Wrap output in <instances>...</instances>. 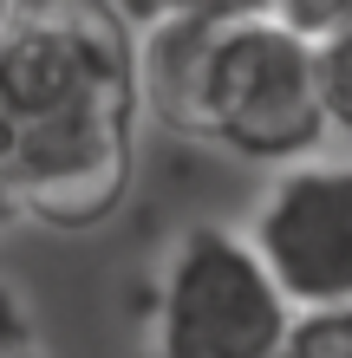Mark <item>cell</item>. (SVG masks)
I'll use <instances>...</instances> for the list:
<instances>
[{"instance_id":"cell-1","label":"cell","mask_w":352,"mask_h":358,"mask_svg":"<svg viewBox=\"0 0 352 358\" xmlns=\"http://www.w3.org/2000/svg\"><path fill=\"white\" fill-rule=\"evenodd\" d=\"M137 20L118 0H13L0 137L27 222L59 235L111 222L137 176Z\"/></svg>"},{"instance_id":"cell-2","label":"cell","mask_w":352,"mask_h":358,"mask_svg":"<svg viewBox=\"0 0 352 358\" xmlns=\"http://www.w3.org/2000/svg\"><path fill=\"white\" fill-rule=\"evenodd\" d=\"M196 143L235 163H255V170H287L300 157H320L326 111H320L314 39L287 27L281 13L216 27L209 52H202Z\"/></svg>"},{"instance_id":"cell-3","label":"cell","mask_w":352,"mask_h":358,"mask_svg":"<svg viewBox=\"0 0 352 358\" xmlns=\"http://www.w3.org/2000/svg\"><path fill=\"white\" fill-rule=\"evenodd\" d=\"M294 313L248 228L190 222L157 267L150 345L163 358H281Z\"/></svg>"},{"instance_id":"cell-4","label":"cell","mask_w":352,"mask_h":358,"mask_svg":"<svg viewBox=\"0 0 352 358\" xmlns=\"http://www.w3.org/2000/svg\"><path fill=\"white\" fill-rule=\"evenodd\" d=\"M248 241L300 313L352 306V157H300L261 189Z\"/></svg>"},{"instance_id":"cell-5","label":"cell","mask_w":352,"mask_h":358,"mask_svg":"<svg viewBox=\"0 0 352 358\" xmlns=\"http://www.w3.org/2000/svg\"><path fill=\"white\" fill-rule=\"evenodd\" d=\"M314 66H320V111L326 137L352 143V27L333 39H314Z\"/></svg>"},{"instance_id":"cell-6","label":"cell","mask_w":352,"mask_h":358,"mask_svg":"<svg viewBox=\"0 0 352 358\" xmlns=\"http://www.w3.org/2000/svg\"><path fill=\"white\" fill-rule=\"evenodd\" d=\"M281 358H352V306H314L294 313Z\"/></svg>"},{"instance_id":"cell-7","label":"cell","mask_w":352,"mask_h":358,"mask_svg":"<svg viewBox=\"0 0 352 358\" xmlns=\"http://www.w3.org/2000/svg\"><path fill=\"white\" fill-rule=\"evenodd\" d=\"M124 13L137 20H216V27H229V20H255V13H274L281 0H118Z\"/></svg>"},{"instance_id":"cell-8","label":"cell","mask_w":352,"mask_h":358,"mask_svg":"<svg viewBox=\"0 0 352 358\" xmlns=\"http://www.w3.org/2000/svg\"><path fill=\"white\" fill-rule=\"evenodd\" d=\"M0 358H46L33 306L20 300V287H7V280H0Z\"/></svg>"},{"instance_id":"cell-9","label":"cell","mask_w":352,"mask_h":358,"mask_svg":"<svg viewBox=\"0 0 352 358\" xmlns=\"http://www.w3.org/2000/svg\"><path fill=\"white\" fill-rule=\"evenodd\" d=\"M274 13L287 27H300L307 39H333V33L352 27V0H281Z\"/></svg>"},{"instance_id":"cell-10","label":"cell","mask_w":352,"mask_h":358,"mask_svg":"<svg viewBox=\"0 0 352 358\" xmlns=\"http://www.w3.org/2000/svg\"><path fill=\"white\" fill-rule=\"evenodd\" d=\"M13 222H27V208H20V182H13V163H7V137H0V235Z\"/></svg>"},{"instance_id":"cell-11","label":"cell","mask_w":352,"mask_h":358,"mask_svg":"<svg viewBox=\"0 0 352 358\" xmlns=\"http://www.w3.org/2000/svg\"><path fill=\"white\" fill-rule=\"evenodd\" d=\"M7 13H13V0H0V33H7Z\"/></svg>"},{"instance_id":"cell-12","label":"cell","mask_w":352,"mask_h":358,"mask_svg":"<svg viewBox=\"0 0 352 358\" xmlns=\"http://www.w3.org/2000/svg\"><path fill=\"white\" fill-rule=\"evenodd\" d=\"M143 358H163V352H157V345H150V352H143Z\"/></svg>"}]
</instances>
